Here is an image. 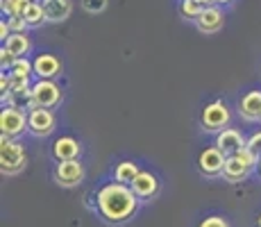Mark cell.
<instances>
[{
    "label": "cell",
    "instance_id": "1",
    "mask_svg": "<svg viewBox=\"0 0 261 227\" xmlns=\"http://www.w3.org/2000/svg\"><path fill=\"white\" fill-rule=\"evenodd\" d=\"M139 198L134 189L123 182H107L98 189L95 193V209H98L100 218L107 220L112 225L127 223L139 209Z\"/></svg>",
    "mask_w": 261,
    "mask_h": 227
},
{
    "label": "cell",
    "instance_id": "2",
    "mask_svg": "<svg viewBox=\"0 0 261 227\" xmlns=\"http://www.w3.org/2000/svg\"><path fill=\"white\" fill-rule=\"evenodd\" d=\"M25 164H28V155H25L23 143L3 134V139H0V170H3V175H18L25 168Z\"/></svg>",
    "mask_w": 261,
    "mask_h": 227
},
{
    "label": "cell",
    "instance_id": "3",
    "mask_svg": "<svg viewBox=\"0 0 261 227\" xmlns=\"http://www.w3.org/2000/svg\"><path fill=\"white\" fill-rule=\"evenodd\" d=\"M64 98V91L55 80H37L32 84V103L28 105V109L34 107H57Z\"/></svg>",
    "mask_w": 261,
    "mask_h": 227
},
{
    "label": "cell",
    "instance_id": "4",
    "mask_svg": "<svg viewBox=\"0 0 261 227\" xmlns=\"http://www.w3.org/2000/svg\"><path fill=\"white\" fill-rule=\"evenodd\" d=\"M0 132L9 139H16L28 132V112L21 105H5L0 112Z\"/></svg>",
    "mask_w": 261,
    "mask_h": 227
},
{
    "label": "cell",
    "instance_id": "5",
    "mask_svg": "<svg viewBox=\"0 0 261 227\" xmlns=\"http://www.w3.org/2000/svg\"><path fill=\"white\" fill-rule=\"evenodd\" d=\"M229 118H232V114H229L227 105L223 100H214V103L204 105L200 123H202L204 132H220V130H225L229 125Z\"/></svg>",
    "mask_w": 261,
    "mask_h": 227
},
{
    "label": "cell",
    "instance_id": "6",
    "mask_svg": "<svg viewBox=\"0 0 261 227\" xmlns=\"http://www.w3.org/2000/svg\"><path fill=\"white\" fill-rule=\"evenodd\" d=\"M55 114L48 107H34L28 109V132L32 136H48L55 130Z\"/></svg>",
    "mask_w": 261,
    "mask_h": 227
},
{
    "label": "cell",
    "instance_id": "7",
    "mask_svg": "<svg viewBox=\"0 0 261 227\" xmlns=\"http://www.w3.org/2000/svg\"><path fill=\"white\" fill-rule=\"evenodd\" d=\"M225 159H227V155H225L223 150H218L216 145H209V148H204L202 153H200L198 168H200V173L207 175V178H218V175H223Z\"/></svg>",
    "mask_w": 261,
    "mask_h": 227
},
{
    "label": "cell",
    "instance_id": "8",
    "mask_svg": "<svg viewBox=\"0 0 261 227\" xmlns=\"http://www.w3.org/2000/svg\"><path fill=\"white\" fill-rule=\"evenodd\" d=\"M84 164L80 159H71V161H57L55 166V180L62 186H77L84 180Z\"/></svg>",
    "mask_w": 261,
    "mask_h": 227
},
{
    "label": "cell",
    "instance_id": "9",
    "mask_svg": "<svg viewBox=\"0 0 261 227\" xmlns=\"http://www.w3.org/2000/svg\"><path fill=\"white\" fill-rule=\"evenodd\" d=\"M195 25H198V30H200V32H204V34L218 32V30L225 25L223 7H220V5H207V7H202L200 16L195 18Z\"/></svg>",
    "mask_w": 261,
    "mask_h": 227
},
{
    "label": "cell",
    "instance_id": "10",
    "mask_svg": "<svg viewBox=\"0 0 261 227\" xmlns=\"http://www.w3.org/2000/svg\"><path fill=\"white\" fill-rule=\"evenodd\" d=\"M245 143H248V139H245L237 128H225V130H220V132H216V141H214L216 148L223 150L227 157L229 155H237Z\"/></svg>",
    "mask_w": 261,
    "mask_h": 227
},
{
    "label": "cell",
    "instance_id": "11",
    "mask_svg": "<svg viewBox=\"0 0 261 227\" xmlns=\"http://www.w3.org/2000/svg\"><path fill=\"white\" fill-rule=\"evenodd\" d=\"M129 186H132L134 193L141 200H154L159 195V180H157V175L150 173V170H141Z\"/></svg>",
    "mask_w": 261,
    "mask_h": 227
},
{
    "label": "cell",
    "instance_id": "12",
    "mask_svg": "<svg viewBox=\"0 0 261 227\" xmlns=\"http://www.w3.org/2000/svg\"><path fill=\"white\" fill-rule=\"evenodd\" d=\"M59 73H62V62H59L57 55H50V53L37 55V59H34V75H37V80H55L59 78Z\"/></svg>",
    "mask_w": 261,
    "mask_h": 227
},
{
    "label": "cell",
    "instance_id": "13",
    "mask_svg": "<svg viewBox=\"0 0 261 227\" xmlns=\"http://www.w3.org/2000/svg\"><path fill=\"white\" fill-rule=\"evenodd\" d=\"M82 155V145L77 139L73 136H59L53 143V157L57 161H71V159H80Z\"/></svg>",
    "mask_w": 261,
    "mask_h": 227
},
{
    "label": "cell",
    "instance_id": "14",
    "mask_svg": "<svg viewBox=\"0 0 261 227\" xmlns=\"http://www.w3.org/2000/svg\"><path fill=\"white\" fill-rule=\"evenodd\" d=\"M239 114L248 123H254L261 118V91H248L239 100Z\"/></svg>",
    "mask_w": 261,
    "mask_h": 227
},
{
    "label": "cell",
    "instance_id": "15",
    "mask_svg": "<svg viewBox=\"0 0 261 227\" xmlns=\"http://www.w3.org/2000/svg\"><path fill=\"white\" fill-rule=\"evenodd\" d=\"M250 166L245 164L243 159H241V155H229L227 159H225V168H223V178L227 182H241L245 180L250 175Z\"/></svg>",
    "mask_w": 261,
    "mask_h": 227
},
{
    "label": "cell",
    "instance_id": "16",
    "mask_svg": "<svg viewBox=\"0 0 261 227\" xmlns=\"http://www.w3.org/2000/svg\"><path fill=\"white\" fill-rule=\"evenodd\" d=\"M43 9H46V16L50 23H62L71 16V0H41Z\"/></svg>",
    "mask_w": 261,
    "mask_h": 227
},
{
    "label": "cell",
    "instance_id": "17",
    "mask_svg": "<svg viewBox=\"0 0 261 227\" xmlns=\"http://www.w3.org/2000/svg\"><path fill=\"white\" fill-rule=\"evenodd\" d=\"M3 45L12 50L16 57H25V55H30V50H32V39L28 37V32H12Z\"/></svg>",
    "mask_w": 261,
    "mask_h": 227
},
{
    "label": "cell",
    "instance_id": "18",
    "mask_svg": "<svg viewBox=\"0 0 261 227\" xmlns=\"http://www.w3.org/2000/svg\"><path fill=\"white\" fill-rule=\"evenodd\" d=\"M139 173H141V170H139V164H137V161L125 159V161H118L116 168H114V180H116V182H123V184H132V182L137 180Z\"/></svg>",
    "mask_w": 261,
    "mask_h": 227
},
{
    "label": "cell",
    "instance_id": "19",
    "mask_svg": "<svg viewBox=\"0 0 261 227\" xmlns=\"http://www.w3.org/2000/svg\"><path fill=\"white\" fill-rule=\"evenodd\" d=\"M23 18L30 23V28H39V25L48 23L46 9H43V5H41V3H37V0H32V3L28 5V9H25Z\"/></svg>",
    "mask_w": 261,
    "mask_h": 227
},
{
    "label": "cell",
    "instance_id": "20",
    "mask_svg": "<svg viewBox=\"0 0 261 227\" xmlns=\"http://www.w3.org/2000/svg\"><path fill=\"white\" fill-rule=\"evenodd\" d=\"M12 78H32L34 75V62H30L28 57H16V62L9 68Z\"/></svg>",
    "mask_w": 261,
    "mask_h": 227
},
{
    "label": "cell",
    "instance_id": "21",
    "mask_svg": "<svg viewBox=\"0 0 261 227\" xmlns=\"http://www.w3.org/2000/svg\"><path fill=\"white\" fill-rule=\"evenodd\" d=\"M200 12H202V5L198 3V0H179V14H182L187 21H193L200 16Z\"/></svg>",
    "mask_w": 261,
    "mask_h": 227
},
{
    "label": "cell",
    "instance_id": "22",
    "mask_svg": "<svg viewBox=\"0 0 261 227\" xmlns=\"http://www.w3.org/2000/svg\"><path fill=\"white\" fill-rule=\"evenodd\" d=\"M28 0H0V7L7 16H23L28 9Z\"/></svg>",
    "mask_w": 261,
    "mask_h": 227
},
{
    "label": "cell",
    "instance_id": "23",
    "mask_svg": "<svg viewBox=\"0 0 261 227\" xmlns=\"http://www.w3.org/2000/svg\"><path fill=\"white\" fill-rule=\"evenodd\" d=\"M7 25L12 32H28V28H30V23L23 16H7Z\"/></svg>",
    "mask_w": 261,
    "mask_h": 227
},
{
    "label": "cell",
    "instance_id": "24",
    "mask_svg": "<svg viewBox=\"0 0 261 227\" xmlns=\"http://www.w3.org/2000/svg\"><path fill=\"white\" fill-rule=\"evenodd\" d=\"M198 227H232L225 216H207Z\"/></svg>",
    "mask_w": 261,
    "mask_h": 227
},
{
    "label": "cell",
    "instance_id": "25",
    "mask_svg": "<svg viewBox=\"0 0 261 227\" xmlns=\"http://www.w3.org/2000/svg\"><path fill=\"white\" fill-rule=\"evenodd\" d=\"M14 62H16V55H14L9 48H5V45H3V48H0V66H3V70H9Z\"/></svg>",
    "mask_w": 261,
    "mask_h": 227
},
{
    "label": "cell",
    "instance_id": "26",
    "mask_svg": "<svg viewBox=\"0 0 261 227\" xmlns=\"http://www.w3.org/2000/svg\"><path fill=\"white\" fill-rule=\"evenodd\" d=\"M245 145H248L250 150H254L257 155H261V130H259V132H254V134H250L248 136V143H245Z\"/></svg>",
    "mask_w": 261,
    "mask_h": 227
},
{
    "label": "cell",
    "instance_id": "27",
    "mask_svg": "<svg viewBox=\"0 0 261 227\" xmlns=\"http://www.w3.org/2000/svg\"><path fill=\"white\" fill-rule=\"evenodd\" d=\"M12 34V30H9V25H7V21H3L0 23V39H3V43L7 41V37Z\"/></svg>",
    "mask_w": 261,
    "mask_h": 227
},
{
    "label": "cell",
    "instance_id": "28",
    "mask_svg": "<svg viewBox=\"0 0 261 227\" xmlns=\"http://www.w3.org/2000/svg\"><path fill=\"white\" fill-rule=\"evenodd\" d=\"M214 3H216V5H220V7H225V5H229L232 0H214Z\"/></svg>",
    "mask_w": 261,
    "mask_h": 227
},
{
    "label": "cell",
    "instance_id": "29",
    "mask_svg": "<svg viewBox=\"0 0 261 227\" xmlns=\"http://www.w3.org/2000/svg\"><path fill=\"white\" fill-rule=\"evenodd\" d=\"M198 3H200V5H202V7H207V5H216V3H214V0H198Z\"/></svg>",
    "mask_w": 261,
    "mask_h": 227
},
{
    "label": "cell",
    "instance_id": "30",
    "mask_svg": "<svg viewBox=\"0 0 261 227\" xmlns=\"http://www.w3.org/2000/svg\"><path fill=\"white\" fill-rule=\"evenodd\" d=\"M257 168H259V175H261V157H259V166H257Z\"/></svg>",
    "mask_w": 261,
    "mask_h": 227
},
{
    "label": "cell",
    "instance_id": "31",
    "mask_svg": "<svg viewBox=\"0 0 261 227\" xmlns=\"http://www.w3.org/2000/svg\"><path fill=\"white\" fill-rule=\"evenodd\" d=\"M257 225L261 227V214H259V218H257Z\"/></svg>",
    "mask_w": 261,
    "mask_h": 227
},
{
    "label": "cell",
    "instance_id": "32",
    "mask_svg": "<svg viewBox=\"0 0 261 227\" xmlns=\"http://www.w3.org/2000/svg\"><path fill=\"white\" fill-rule=\"evenodd\" d=\"M28 3H32V0H28Z\"/></svg>",
    "mask_w": 261,
    "mask_h": 227
},
{
    "label": "cell",
    "instance_id": "33",
    "mask_svg": "<svg viewBox=\"0 0 261 227\" xmlns=\"http://www.w3.org/2000/svg\"><path fill=\"white\" fill-rule=\"evenodd\" d=\"M259 123H261V118H259Z\"/></svg>",
    "mask_w": 261,
    "mask_h": 227
}]
</instances>
